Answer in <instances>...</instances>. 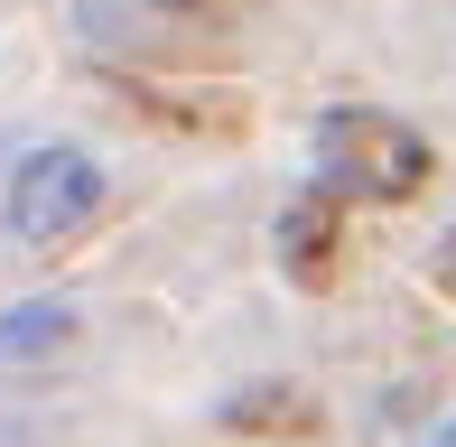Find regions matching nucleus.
Returning <instances> with one entry per match:
<instances>
[{
	"label": "nucleus",
	"instance_id": "obj_1",
	"mask_svg": "<svg viewBox=\"0 0 456 447\" xmlns=\"http://www.w3.org/2000/svg\"><path fill=\"white\" fill-rule=\"evenodd\" d=\"M317 158H326V196H363V206H391V196L428 187V140L391 112H336Z\"/></svg>",
	"mask_w": 456,
	"mask_h": 447
},
{
	"label": "nucleus",
	"instance_id": "obj_2",
	"mask_svg": "<svg viewBox=\"0 0 456 447\" xmlns=\"http://www.w3.org/2000/svg\"><path fill=\"white\" fill-rule=\"evenodd\" d=\"M102 206V168L85 150H37L28 168L10 177V233L19 242H66V233H85Z\"/></svg>",
	"mask_w": 456,
	"mask_h": 447
},
{
	"label": "nucleus",
	"instance_id": "obj_3",
	"mask_svg": "<svg viewBox=\"0 0 456 447\" xmlns=\"http://www.w3.org/2000/svg\"><path fill=\"white\" fill-rule=\"evenodd\" d=\"M336 196H298V206L280 215V261H289V280H307V289H326V271H336Z\"/></svg>",
	"mask_w": 456,
	"mask_h": 447
},
{
	"label": "nucleus",
	"instance_id": "obj_4",
	"mask_svg": "<svg viewBox=\"0 0 456 447\" xmlns=\"http://www.w3.org/2000/svg\"><path fill=\"white\" fill-rule=\"evenodd\" d=\"M56 327H66V317H19V327H0V345L19 354V345H37V336H56Z\"/></svg>",
	"mask_w": 456,
	"mask_h": 447
},
{
	"label": "nucleus",
	"instance_id": "obj_5",
	"mask_svg": "<svg viewBox=\"0 0 456 447\" xmlns=\"http://www.w3.org/2000/svg\"><path fill=\"white\" fill-rule=\"evenodd\" d=\"M159 10H205V0H159Z\"/></svg>",
	"mask_w": 456,
	"mask_h": 447
}]
</instances>
